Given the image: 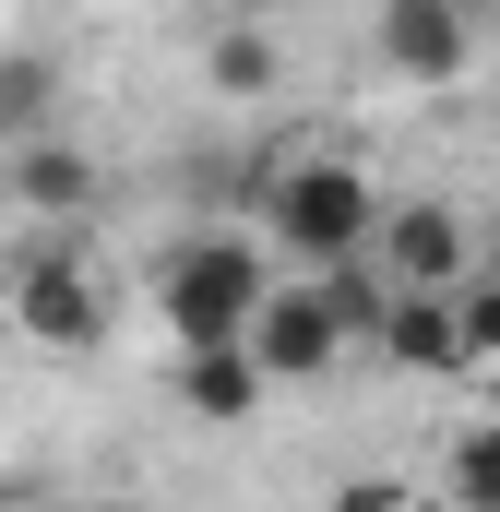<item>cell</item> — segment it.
I'll list each match as a JSON object with an SVG mask.
<instances>
[{
    "instance_id": "obj_1",
    "label": "cell",
    "mask_w": 500,
    "mask_h": 512,
    "mask_svg": "<svg viewBox=\"0 0 500 512\" xmlns=\"http://www.w3.org/2000/svg\"><path fill=\"white\" fill-rule=\"evenodd\" d=\"M143 298H155V334L167 346H239L250 322H262V298H274V262L250 251V239H227V227H203V239L155 251Z\"/></svg>"
},
{
    "instance_id": "obj_2",
    "label": "cell",
    "mask_w": 500,
    "mask_h": 512,
    "mask_svg": "<svg viewBox=\"0 0 500 512\" xmlns=\"http://www.w3.org/2000/svg\"><path fill=\"white\" fill-rule=\"evenodd\" d=\"M381 215H393V203L370 191V167H358V155H298V167H274V179H262V239L298 262V274H310V262L370 251Z\"/></svg>"
},
{
    "instance_id": "obj_3",
    "label": "cell",
    "mask_w": 500,
    "mask_h": 512,
    "mask_svg": "<svg viewBox=\"0 0 500 512\" xmlns=\"http://www.w3.org/2000/svg\"><path fill=\"white\" fill-rule=\"evenodd\" d=\"M12 334L36 358H96L108 346V286H96V262L72 251V239H36L24 251V274H12Z\"/></svg>"
},
{
    "instance_id": "obj_4",
    "label": "cell",
    "mask_w": 500,
    "mask_h": 512,
    "mask_svg": "<svg viewBox=\"0 0 500 512\" xmlns=\"http://www.w3.org/2000/svg\"><path fill=\"white\" fill-rule=\"evenodd\" d=\"M370 48H381L393 84L441 96V84L477 72V12H465V0H381V12H370Z\"/></svg>"
},
{
    "instance_id": "obj_5",
    "label": "cell",
    "mask_w": 500,
    "mask_h": 512,
    "mask_svg": "<svg viewBox=\"0 0 500 512\" xmlns=\"http://www.w3.org/2000/svg\"><path fill=\"white\" fill-rule=\"evenodd\" d=\"M96 191H108V179H96V155H84L60 120L24 131V143H0V203H12V215H36V227H84V215H96Z\"/></svg>"
},
{
    "instance_id": "obj_6",
    "label": "cell",
    "mask_w": 500,
    "mask_h": 512,
    "mask_svg": "<svg viewBox=\"0 0 500 512\" xmlns=\"http://www.w3.org/2000/svg\"><path fill=\"white\" fill-rule=\"evenodd\" d=\"M370 251H381L393 286H465V274H477V215L441 203V191H429V203H393Z\"/></svg>"
},
{
    "instance_id": "obj_7",
    "label": "cell",
    "mask_w": 500,
    "mask_h": 512,
    "mask_svg": "<svg viewBox=\"0 0 500 512\" xmlns=\"http://www.w3.org/2000/svg\"><path fill=\"white\" fill-rule=\"evenodd\" d=\"M381 358H393L405 382H465V370H477V346H465V286H393Z\"/></svg>"
},
{
    "instance_id": "obj_8",
    "label": "cell",
    "mask_w": 500,
    "mask_h": 512,
    "mask_svg": "<svg viewBox=\"0 0 500 512\" xmlns=\"http://www.w3.org/2000/svg\"><path fill=\"white\" fill-rule=\"evenodd\" d=\"M250 346H262V370H274V382H322V370L346 358V322H334V298L298 274V286H274V298H262Z\"/></svg>"
},
{
    "instance_id": "obj_9",
    "label": "cell",
    "mask_w": 500,
    "mask_h": 512,
    "mask_svg": "<svg viewBox=\"0 0 500 512\" xmlns=\"http://www.w3.org/2000/svg\"><path fill=\"white\" fill-rule=\"evenodd\" d=\"M274 370H262V346H179V417H203V429H250L262 405H274Z\"/></svg>"
},
{
    "instance_id": "obj_10",
    "label": "cell",
    "mask_w": 500,
    "mask_h": 512,
    "mask_svg": "<svg viewBox=\"0 0 500 512\" xmlns=\"http://www.w3.org/2000/svg\"><path fill=\"white\" fill-rule=\"evenodd\" d=\"M262 24H274V12H227V36L203 48V84H215L227 108H262V96L286 84V48H274Z\"/></svg>"
},
{
    "instance_id": "obj_11",
    "label": "cell",
    "mask_w": 500,
    "mask_h": 512,
    "mask_svg": "<svg viewBox=\"0 0 500 512\" xmlns=\"http://www.w3.org/2000/svg\"><path fill=\"white\" fill-rule=\"evenodd\" d=\"M48 120H60V60L48 48H0V143H24Z\"/></svg>"
},
{
    "instance_id": "obj_12",
    "label": "cell",
    "mask_w": 500,
    "mask_h": 512,
    "mask_svg": "<svg viewBox=\"0 0 500 512\" xmlns=\"http://www.w3.org/2000/svg\"><path fill=\"white\" fill-rule=\"evenodd\" d=\"M441 501H465V512H500V417H489V429H465V441L441 453Z\"/></svg>"
},
{
    "instance_id": "obj_13",
    "label": "cell",
    "mask_w": 500,
    "mask_h": 512,
    "mask_svg": "<svg viewBox=\"0 0 500 512\" xmlns=\"http://www.w3.org/2000/svg\"><path fill=\"white\" fill-rule=\"evenodd\" d=\"M465 346L477 370H500V274H465Z\"/></svg>"
},
{
    "instance_id": "obj_14",
    "label": "cell",
    "mask_w": 500,
    "mask_h": 512,
    "mask_svg": "<svg viewBox=\"0 0 500 512\" xmlns=\"http://www.w3.org/2000/svg\"><path fill=\"white\" fill-rule=\"evenodd\" d=\"M215 12H286V0H215Z\"/></svg>"
}]
</instances>
